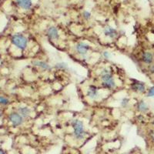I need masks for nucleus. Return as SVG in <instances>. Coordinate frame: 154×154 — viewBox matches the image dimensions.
Masks as SVG:
<instances>
[{
    "label": "nucleus",
    "mask_w": 154,
    "mask_h": 154,
    "mask_svg": "<svg viewBox=\"0 0 154 154\" xmlns=\"http://www.w3.org/2000/svg\"><path fill=\"white\" fill-rule=\"evenodd\" d=\"M100 79L105 89H112L116 87V82L109 69H102L100 72Z\"/></svg>",
    "instance_id": "obj_1"
},
{
    "label": "nucleus",
    "mask_w": 154,
    "mask_h": 154,
    "mask_svg": "<svg viewBox=\"0 0 154 154\" xmlns=\"http://www.w3.org/2000/svg\"><path fill=\"white\" fill-rule=\"evenodd\" d=\"M71 126L73 129V135L77 139H83L86 135L83 123L81 120L76 119L71 122Z\"/></svg>",
    "instance_id": "obj_2"
},
{
    "label": "nucleus",
    "mask_w": 154,
    "mask_h": 154,
    "mask_svg": "<svg viewBox=\"0 0 154 154\" xmlns=\"http://www.w3.org/2000/svg\"><path fill=\"white\" fill-rule=\"evenodd\" d=\"M11 42L16 48H18L20 50H26L28 46V39L20 33L13 35L11 38Z\"/></svg>",
    "instance_id": "obj_3"
},
{
    "label": "nucleus",
    "mask_w": 154,
    "mask_h": 154,
    "mask_svg": "<svg viewBox=\"0 0 154 154\" xmlns=\"http://www.w3.org/2000/svg\"><path fill=\"white\" fill-rule=\"evenodd\" d=\"M91 50V47L89 44H87L84 42H79L76 45V51L79 55L81 57L86 59L87 54L89 50Z\"/></svg>",
    "instance_id": "obj_4"
},
{
    "label": "nucleus",
    "mask_w": 154,
    "mask_h": 154,
    "mask_svg": "<svg viewBox=\"0 0 154 154\" xmlns=\"http://www.w3.org/2000/svg\"><path fill=\"white\" fill-rule=\"evenodd\" d=\"M9 121L13 126H19L23 123L24 118L18 112H11L9 115Z\"/></svg>",
    "instance_id": "obj_5"
},
{
    "label": "nucleus",
    "mask_w": 154,
    "mask_h": 154,
    "mask_svg": "<svg viewBox=\"0 0 154 154\" xmlns=\"http://www.w3.org/2000/svg\"><path fill=\"white\" fill-rule=\"evenodd\" d=\"M86 96L91 100H96L99 99V93L97 86L95 85H90L86 91Z\"/></svg>",
    "instance_id": "obj_6"
},
{
    "label": "nucleus",
    "mask_w": 154,
    "mask_h": 154,
    "mask_svg": "<svg viewBox=\"0 0 154 154\" xmlns=\"http://www.w3.org/2000/svg\"><path fill=\"white\" fill-rule=\"evenodd\" d=\"M130 88L132 89V91L135 92V93H144L146 91V85H145V83H143V82L137 81V80H135L131 83Z\"/></svg>",
    "instance_id": "obj_7"
},
{
    "label": "nucleus",
    "mask_w": 154,
    "mask_h": 154,
    "mask_svg": "<svg viewBox=\"0 0 154 154\" xmlns=\"http://www.w3.org/2000/svg\"><path fill=\"white\" fill-rule=\"evenodd\" d=\"M103 33L106 36L110 39H114L118 35L117 30L111 26H106L103 30Z\"/></svg>",
    "instance_id": "obj_8"
},
{
    "label": "nucleus",
    "mask_w": 154,
    "mask_h": 154,
    "mask_svg": "<svg viewBox=\"0 0 154 154\" xmlns=\"http://www.w3.org/2000/svg\"><path fill=\"white\" fill-rule=\"evenodd\" d=\"M47 36L50 39L56 40L59 38V30L57 28H56L55 26H50L47 30Z\"/></svg>",
    "instance_id": "obj_9"
},
{
    "label": "nucleus",
    "mask_w": 154,
    "mask_h": 154,
    "mask_svg": "<svg viewBox=\"0 0 154 154\" xmlns=\"http://www.w3.org/2000/svg\"><path fill=\"white\" fill-rule=\"evenodd\" d=\"M153 54L150 52L146 51L143 52L142 54V61L146 64H152L153 62Z\"/></svg>",
    "instance_id": "obj_10"
},
{
    "label": "nucleus",
    "mask_w": 154,
    "mask_h": 154,
    "mask_svg": "<svg viewBox=\"0 0 154 154\" xmlns=\"http://www.w3.org/2000/svg\"><path fill=\"white\" fill-rule=\"evenodd\" d=\"M32 65H33L34 66H37L42 70H49L51 67L48 63H45L43 61H39V60H32L31 62Z\"/></svg>",
    "instance_id": "obj_11"
},
{
    "label": "nucleus",
    "mask_w": 154,
    "mask_h": 154,
    "mask_svg": "<svg viewBox=\"0 0 154 154\" xmlns=\"http://www.w3.org/2000/svg\"><path fill=\"white\" fill-rule=\"evenodd\" d=\"M136 109L138 112L145 113V112H146L149 110V106H148V105L146 104V102H144L143 100H140V101H139L136 103Z\"/></svg>",
    "instance_id": "obj_12"
},
{
    "label": "nucleus",
    "mask_w": 154,
    "mask_h": 154,
    "mask_svg": "<svg viewBox=\"0 0 154 154\" xmlns=\"http://www.w3.org/2000/svg\"><path fill=\"white\" fill-rule=\"evenodd\" d=\"M32 110L27 106H20L18 108V112L23 118H28L31 115Z\"/></svg>",
    "instance_id": "obj_13"
},
{
    "label": "nucleus",
    "mask_w": 154,
    "mask_h": 154,
    "mask_svg": "<svg viewBox=\"0 0 154 154\" xmlns=\"http://www.w3.org/2000/svg\"><path fill=\"white\" fill-rule=\"evenodd\" d=\"M16 3L23 9H29L32 6V0H16Z\"/></svg>",
    "instance_id": "obj_14"
},
{
    "label": "nucleus",
    "mask_w": 154,
    "mask_h": 154,
    "mask_svg": "<svg viewBox=\"0 0 154 154\" xmlns=\"http://www.w3.org/2000/svg\"><path fill=\"white\" fill-rule=\"evenodd\" d=\"M130 104V99L127 97H124L123 99H121V102H120V105L121 106H123V108H126Z\"/></svg>",
    "instance_id": "obj_15"
},
{
    "label": "nucleus",
    "mask_w": 154,
    "mask_h": 154,
    "mask_svg": "<svg viewBox=\"0 0 154 154\" xmlns=\"http://www.w3.org/2000/svg\"><path fill=\"white\" fill-rule=\"evenodd\" d=\"M55 67L56 69H68V65L65 63H58L56 64Z\"/></svg>",
    "instance_id": "obj_16"
},
{
    "label": "nucleus",
    "mask_w": 154,
    "mask_h": 154,
    "mask_svg": "<svg viewBox=\"0 0 154 154\" xmlns=\"http://www.w3.org/2000/svg\"><path fill=\"white\" fill-rule=\"evenodd\" d=\"M10 103V101L8 98H6L3 96H0V105H3V106H7Z\"/></svg>",
    "instance_id": "obj_17"
},
{
    "label": "nucleus",
    "mask_w": 154,
    "mask_h": 154,
    "mask_svg": "<svg viewBox=\"0 0 154 154\" xmlns=\"http://www.w3.org/2000/svg\"><path fill=\"white\" fill-rule=\"evenodd\" d=\"M147 96H154V86L153 87H151L150 89L148 90V93H147Z\"/></svg>",
    "instance_id": "obj_18"
},
{
    "label": "nucleus",
    "mask_w": 154,
    "mask_h": 154,
    "mask_svg": "<svg viewBox=\"0 0 154 154\" xmlns=\"http://www.w3.org/2000/svg\"><path fill=\"white\" fill-rule=\"evenodd\" d=\"M83 18L85 19L88 20V19H90V17H91V14H90L89 12L85 11V12L83 13Z\"/></svg>",
    "instance_id": "obj_19"
},
{
    "label": "nucleus",
    "mask_w": 154,
    "mask_h": 154,
    "mask_svg": "<svg viewBox=\"0 0 154 154\" xmlns=\"http://www.w3.org/2000/svg\"><path fill=\"white\" fill-rule=\"evenodd\" d=\"M102 56H103V57L105 59H110L112 56L111 53L110 52H108V51H104V52H102Z\"/></svg>",
    "instance_id": "obj_20"
},
{
    "label": "nucleus",
    "mask_w": 154,
    "mask_h": 154,
    "mask_svg": "<svg viewBox=\"0 0 154 154\" xmlns=\"http://www.w3.org/2000/svg\"><path fill=\"white\" fill-rule=\"evenodd\" d=\"M149 71L150 73L154 74V64H150L149 65Z\"/></svg>",
    "instance_id": "obj_21"
},
{
    "label": "nucleus",
    "mask_w": 154,
    "mask_h": 154,
    "mask_svg": "<svg viewBox=\"0 0 154 154\" xmlns=\"http://www.w3.org/2000/svg\"><path fill=\"white\" fill-rule=\"evenodd\" d=\"M0 154H6L3 149H0Z\"/></svg>",
    "instance_id": "obj_22"
},
{
    "label": "nucleus",
    "mask_w": 154,
    "mask_h": 154,
    "mask_svg": "<svg viewBox=\"0 0 154 154\" xmlns=\"http://www.w3.org/2000/svg\"><path fill=\"white\" fill-rule=\"evenodd\" d=\"M151 138H152V139H153V141L154 142V132L151 133Z\"/></svg>",
    "instance_id": "obj_23"
},
{
    "label": "nucleus",
    "mask_w": 154,
    "mask_h": 154,
    "mask_svg": "<svg viewBox=\"0 0 154 154\" xmlns=\"http://www.w3.org/2000/svg\"><path fill=\"white\" fill-rule=\"evenodd\" d=\"M2 115H3V114H2V112H1V110H0V118H1Z\"/></svg>",
    "instance_id": "obj_24"
},
{
    "label": "nucleus",
    "mask_w": 154,
    "mask_h": 154,
    "mask_svg": "<svg viewBox=\"0 0 154 154\" xmlns=\"http://www.w3.org/2000/svg\"><path fill=\"white\" fill-rule=\"evenodd\" d=\"M152 124H153V125L154 126V120H153V122H152Z\"/></svg>",
    "instance_id": "obj_25"
},
{
    "label": "nucleus",
    "mask_w": 154,
    "mask_h": 154,
    "mask_svg": "<svg viewBox=\"0 0 154 154\" xmlns=\"http://www.w3.org/2000/svg\"><path fill=\"white\" fill-rule=\"evenodd\" d=\"M123 154H129V153H123Z\"/></svg>",
    "instance_id": "obj_26"
}]
</instances>
